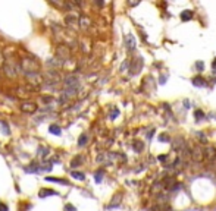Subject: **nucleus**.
Masks as SVG:
<instances>
[{"label":"nucleus","instance_id":"32","mask_svg":"<svg viewBox=\"0 0 216 211\" xmlns=\"http://www.w3.org/2000/svg\"><path fill=\"white\" fill-rule=\"evenodd\" d=\"M197 67H198V69L202 71V69H203V63H197Z\"/></svg>","mask_w":216,"mask_h":211},{"label":"nucleus","instance_id":"8","mask_svg":"<svg viewBox=\"0 0 216 211\" xmlns=\"http://www.w3.org/2000/svg\"><path fill=\"white\" fill-rule=\"evenodd\" d=\"M141 66H143V60H141V57H137L132 62V66H131V72L132 73H138L140 69H141Z\"/></svg>","mask_w":216,"mask_h":211},{"label":"nucleus","instance_id":"5","mask_svg":"<svg viewBox=\"0 0 216 211\" xmlns=\"http://www.w3.org/2000/svg\"><path fill=\"white\" fill-rule=\"evenodd\" d=\"M69 54H71V52H69V47H68V46L62 44V46L58 47V59L59 60H66V59H69Z\"/></svg>","mask_w":216,"mask_h":211},{"label":"nucleus","instance_id":"1","mask_svg":"<svg viewBox=\"0 0 216 211\" xmlns=\"http://www.w3.org/2000/svg\"><path fill=\"white\" fill-rule=\"evenodd\" d=\"M21 69L25 75H31V73H39L40 71V65L35 59L31 57H24L21 60Z\"/></svg>","mask_w":216,"mask_h":211},{"label":"nucleus","instance_id":"3","mask_svg":"<svg viewBox=\"0 0 216 211\" xmlns=\"http://www.w3.org/2000/svg\"><path fill=\"white\" fill-rule=\"evenodd\" d=\"M203 153V160H206L209 163H213L216 160V148L215 147H212V145H207L202 150Z\"/></svg>","mask_w":216,"mask_h":211},{"label":"nucleus","instance_id":"6","mask_svg":"<svg viewBox=\"0 0 216 211\" xmlns=\"http://www.w3.org/2000/svg\"><path fill=\"white\" fill-rule=\"evenodd\" d=\"M63 85H65V88H72V90H78V78H77V76H72V75H69V76L65 78V82H63Z\"/></svg>","mask_w":216,"mask_h":211},{"label":"nucleus","instance_id":"10","mask_svg":"<svg viewBox=\"0 0 216 211\" xmlns=\"http://www.w3.org/2000/svg\"><path fill=\"white\" fill-rule=\"evenodd\" d=\"M175 183V178L173 176H166L162 180V186H165L166 189H172V185Z\"/></svg>","mask_w":216,"mask_h":211},{"label":"nucleus","instance_id":"27","mask_svg":"<svg viewBox=\"0 0 216 211\" xmlns=\"http://www.w3.org/2000/svg\"><path fill=\"white\" fill-rule=\"evenodd\" d=\"M119 198H121V197H115V198H113L115 201H112V204H111L109 207H116V205H119V204H121V199H119Z\"/></svg>","mask_w":216,"mask_h":211},{"label":"nucleus","instance_id":"28","mask_svg":"<svg viewBox=\"0 0 216 211\" xmlns=\"http://www.w3.org/2000/svg\"><path fill=\"white\" fill-rule=\"evenodd\" d=\"M134 148L137 150V151H141V150H143V144H141V142H135V144H134Z\"/></svg>","mask_w":216,"mask_h":211},{"label":"nucleus","instance_id":"22","mask_svg":"<svg viewBox=\"0 0 216 211\" xmlns=\"http://www.w3.org/2000/svg\"><path fill=\"white\" fill-rule=\"evenodd\" d=\"M193 84L197 86H203L204 85V79H203V78H194V79H193Z\"/></svg>","mask_w":216,"mask_h":211},{"label":"nucleus","instance_id":"11","mask_svg":"<svg viewBox=\"0 0 216 211\" xmlns=\"http://www.w3.org/2000/svg\"><path fill=\"white\" fill-rule=\"evenodd\" d=\"M125 44H126L128 50H134L135 48V40H134V37H132L131 34H128V35L125 37Z\"/></svg>","mask_w":216,"mask_h":211},{"label":"nucleus","instance_id":"25","mask_svg":"<svg viewBox=\"0 0 216 211\" xmlns=\"http://www.w3.org/2000/svg\"><path fill=\"white\" fill-rule=\"evenodd\" d=\"M39 151H40V155H41V157H46L47 153H49V148H46V147H40Z\"/></svg>","mask_w":216,"mask_h":211},{"label":"nucleus","instance_id":"16","mask_svg":"<svg viewBox=\"0 0 216 211\" xmlns=\"http://www.w3.org/2000/svg\"><path fill=\"white\" fill-rule=\"evenodd\" d=\"M39 170H40V164H39V163H31V166L25 167V172H28V173L39 172Z\"/></svg>","mask_w":216,"mask_h":211},{"label":"nucleus","instance_id":"19","mask_svg":"<svg viewBox=\"0 0 216 211\" xmlns=\"http://www.w3.org/2000/svg\"><path fill=\"white\" fill-rule=\"evenodd\" d=\"M71 176L74 179H77V180H84L85 179V176H84V173H80V172H72Z\"/></svg>","mask_w":216,"mask_h":211},{"label":"nucleus","instance_id":"9","mask_svg":"<svg viewBox=\"0 0 216 211\" xmlns=\"http://www.w3.org/2000/svg\"><path fill=\"white\" fill-rule=\"evenodd\" d=\"M25 76L28 78V81L31 82V84H41L43 82V78L40 76V73H31V75H25Z\"/></svg>","mask_w":216,"mask_h":211},{"label":"nucleus","instance_id":"14","mask_svg":"<svg viewBox=\"0 0 216 211\" xmlns=\"http://www.w3.org/2000/svg\"><path fill=\"white\" fill-rule=\"evenodd\" d=\"M50 195H58V192L52 191V189H41V191L39 192V197L41 198V199L46 197H50Z\"/></svg>","mask_w":216,"mask_h":211},{"label":"nucleus","instance_id":"23","mask_svg":"<svg viewBox=\"0 0 216 211\" xmlns=\"http://www.w3.org/2000/svg\"><path fill=\"white\" fill-rule=\"evenodd\" d=\"M101 179H103V172H101V170H99V172L94 174V180L99 183V182H101Z\"/></svg>","mask_w":216,"mask_h":211},{"label":"nucleus","instance_id":"30","mask_svg":"<svg viewBox=\"0 0 216 211\" xmlns=\"http://www.w3.org/2000/svg\"><path fill=\"white\" fill-rule=\"evenodd\" d=\"M3 63H5V57H3V54L0 52V66H3Z\"/></svg>","mask_w":216,"mask_h":211},{"label":"nucleus","instance_id":"2","mask_svg":"<svg viewBox=\"0 0 216 211\" xmlns=\"http://www.w3.org/2000/svg\"><path fill=\"white\" fill-rule=\"evenodd\" d=\"M3 72L8 78H15L18 75V66L13 62V59H5L3 63Z\"/></svg>","mask_w":216,"mask_h":211},{"label":"nucleus","instance_id":"4","mask_svg":"<svg viewBox=\"0 0 216 211\" xmlns=\"http://www.w3.org/2000/svg\"><path fill=\"white\" fill-rule=\"evenodd\" d=\"M21 110L24 111V113H28V115H33L37 111V104L33 103V101H24L22 104H21Z\"/></svg>","mask_w":216,"mask_h":211},{"label":"nucleus","instance_id":"26","mask_svg":"<svg viewBox=\"0 0 216 211\" xmlns=\"http://www.w3.org/2000/svg\"><path fill=\"white\" fill-rule=\"evenodd\" d=\"M63 211H77V208L72 205V204H66V205H65V208H63Z\"/></svg>","mask_w":216,"mask_h":211},{"label":"nucleus","instance_id":"18","mask_svg":"<svg viewBox=\"0 0 216 211\" xmlns=\"http://www.w3.org/2000/svg\"><path fill=\"white\" fill-rule=\"evenodd\" d=\"M193 18V12L191 10H184L183 13H181V19L183 21H190Z\"/></svg>","mask_w":216,"mask_h":211},{"label":"nucleus","instance_id":"13","mask_svg":"<svg viewBox=\"0 0 216 211\" xmlns=\"http://www.w3.org/2000/svg\"><path fill=\"white\" fill-rule=\"evenodd\" d=\"M78 24H80V27H81L82 29H88V28H90V19H88L87 16H81L80 21H78Z\"/></svg>","mask_w":216,"mask_h":211},{"label":"nucleus","instance_id":"31","mask_svg":"<svg viewBox=\"0 0 216 211\" xmlns=\"http://www.w3.org/2000/svg\"><path fill=\"white\" fill-rule=\"evenodd\" d=\"M196 115H197V116H198V117H197V119H202V117H203V111H200V110H197V111H196Z\"/></svg>","mask_w":216,"mask_h":211},{"label":"nucleus","instance_id":"20","mask_svg":"<svg viewBox=\"0 0 216 211\" xmlns=\"http://www.w3.org/2000/svg\"><path fill=\"white\" fill-rule=\"evenodd\" d=\"M87 135L85 134H82L81 136H80V139H78V147H84V145L87 144Z\"/></svg>","mask_w":216,"mask_h":211},{"label":"nucleus","instance_id":"15","mask_svg":"<svg viewBox=\"0 0 216 211\" xmlns=\"http://www.w3.org/2000/svg\"><path fill=\"white\" fill-rule=\"evenodd\" d=\"M65 22L68 24V27H75L78 24V19L74 16V15H68L66 18H65Z\"/></svg>","mask_w":216,"mask_h":211},{"label":"nucleus","instance_id":"7","mask_svg":"<svg viewBox=\"0 0 216 211\" xmlns=\"http://www.w3.org/2000/svg\"><path fill=\"white\" fill-rule=\"evenodd\" d=\"M190 154H191V157L196 160L197 163H200V161H203V153H202V148H198V147H196V148H191L190 150Z\"/></svg>","mask_w":216,"mask_h":211},{"label":"nucleus","instance_id":"12","mask_svg":"<svg viewBox=\"0 0 216 211\" xmlns=\"http://www.w3.org/2000/svg\"><path fill=\"white\" fill-rule=\"evenodd\" d=\"M84 160H85V158L82 157V155H77L75 158L71 160V167H78V166L84 164Z\"/></svg>","mask_w":216,"mask_h":211},{"label":"nucleus","instance_id":"24","mask_svg":"<svg viewBox=\"0 0 216 211\" xmlns=\"http://www.w3.org/2000/svg\"><path fill=\"white\" fill-rule=\"evenodd\" d=\"M40 170H44V172H50V170H52V164H50V163H44L43 166H40Z\"/></svg>","mask_w":216,"mask_h":211},{"label":"nucleus","instance_id":"33","mask_svg":"<svg viewBox=\"0 0 216 211\" xmlns=\"http://www.w3.org/2000/svg\"><path fill=\"white\" fill-rule=\"evenodd\" d=\"M213 67H216V59H215V62H213Z\"/></svg>","mask_w":216,"mask_h":211},{"label":"nucleus","instance_id":"17","mask_svg":"<svg viewBox=\"0 0 216 211\" xmlns=\"http://www.w3.org/2000/svg\"><path fill=\"white\" fill-rule=\"evenodd\" d=\"M49 132L53 135H60L62 134V130H60V128H59L58 125H50V128H49Z\"/></svg>","mask_w":216,"mask_h":211},{"label":"nucleus","instance_id":"29","mask_svg":"<svg viewBox=\"0 0 216 211\" xmlns=\"http://www.w3.org/2000/svg\"><path fill=\"white\" fill-rule=\"evenodd\" d=\"M9 208H8V205L6 204H0V211H8Z\"/></svg>","mask_w":216,"mask_h":211},{"label":"nucleus","instance_id":"21","mask_svg":"<svg viewBox=\"0 0 216 211\" xmlns=\"http://www.w3.org/2000/svg\"><path fill=\"white\" fill-rule=\"evenodd\" d=\"M44 180H47V182H56V183H63V185H66V180H63V179H54V178H44Z\"/></svg>","mask_w":216,"mask_h":211}]
</instances>
